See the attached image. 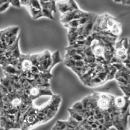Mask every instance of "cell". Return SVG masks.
<instances>
[{
    "mask_svg": "<svg viewBox=\"0 0 130 130\" xmlns=\"http://www.w3.org/2000/svg\"><path fill=\"white\" fill-rule=\"evenodd\" d=\"M41 6V10L35 19H38L41 17H46L48 18L54 20V16L53 15V11H52L48 7L47 1H40Z\"/></svg>",
    "mask_w": 130,
    "mask_h": 130,
    "instance_id": "6da1fadb",
    "label": "cell"
},
{
    "mask_svg": "<svg viewBox=\"0 0 130 130\" xmlns=\"http://www.w3.org/2000/svg\"><path fill=\"white\" fill-rule=\"evenodd\" d=\"M51 63L50 67L49 68L47 69V70L44 72L45 73L47 74H50V71L56 64H57L59 62L62 61V59L60 58L59 52L58 50H57L55 51L54 53L51 55Z\"/></svg>",
    "mask_w": 130,
    "mask_h": 130,
    "instance_id": "7a4b0ae2",
    "label": "cell"
},
{
    "mask_svg": "<svg viewBox=\"0 0 130 130\" xmlns=\"http://www.w3.org/2000/svg\"><path fill=\"white\" fill-rule=\"evenodd\" d=\"M2 68L3 70L6 73L9 74H12V75H21V72L19 71V69L14 66H12V65L9 64L6 66H2Z\"/></svg>",
    "mask_w": 130,
    "mask_h": 130,
    "instance_id": "3957f363",
    "label": "cell"
},
{
    "mask_svg": "<svg viewBox=\"0 0 130 130\" xmlns=\"http://www.w3.org/2000/svg\"><path fill=\"white\" fill-rule=\"evenodd\" d=\"M109 32L112 35H113V36L119 35L122 33V26H121V24L117 22Z\"/></svg>",
    "mask_w": 130,
    "mask_h": 130,
    "instance_id": "277c9868",
    "label": "cell"
},
{
    "mask_svg": "<svg viewBox=\"0 0 130 130\" xmlns=\"http://www.w3.org/2000/svg\"><path fill=\"white\" fill-rule=\"evenodd\" d=\"M67 127V121L58 120L52 130H64Z\"/></svg>",
    "mask_w": 130,
    "mask_h": 130,
    "instance_id": "5b68a950",
    "label": "cell"
},
{
    "mask_svg": "<svg viewBox=\"0 0 130 130\" xmlns=\"http://www.w3.org/2000/svg\"><path fill=\"white\" fill-rule=\"evenodd\" d=\"M30 6L36 9L37 10H41V6L40 1H30Z\"/></svg>",
    "mask_w": 130,
    "mask_h": 130,
    "instance_id": "8992f818",
    "label": "cell"
},
{
    "mask_svg": "<svg viewBox=\"0 0 130 130\" xmlns=\"http://www.w3.org/2000/svg\"><path fill=\"white\" fill-rule=\"evenodd\" d=\"M10 5V4L9 1H7L5 3L1 4V5L0 6V12H3L4 11H6Z\"/></svg>",
    "mask_w": 130,
    "mask_h": 130,
    "instance_id": "52a82bcc",
    "label": "cell"
},
{
    "mask_svg": "<svg viewBox=\"0 0 130 130\" xmlns=\"http://www.w3.org/2000/svg\"><path fill=\"white\" fill-rule=\"evenodd\" d=\"M10 4L12 6L17 7V8H20L21 7V3L20 1H9Z\"/></svg>",
    "mask_w": 130,
    "mask_h": 130,
    "instance_id": "ba28073f",
    "label": "cell"
},
{
    "mask_svg": "<svg viewBox=\"0 0 130 130\" xmlns=\"http://www.w3.org/2000/svg\"><path fill=\"white\" fill-rule=\"evenodd\" d=\"M1 33H2V30H0V41H1Z\"/></svg>",
    "mask_w": 130,
    "mask_h": 130,
    "instance_id": "9c48e42d",
    "label": "cell"
}]
</instances>
